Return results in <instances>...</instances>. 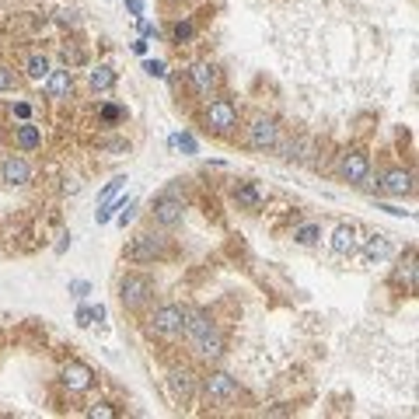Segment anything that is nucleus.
Returning a JSON list of instances; mask_svg holds the SVG:
<instances>
[{"label":"nucleus","instance_id":"nucleus-1","mask_svg":"<svg viewBox=\"0 0 419 419\" xmlns=\"http://www.w3.org/2000/svg\"><path fill=\"white\" fill-rule=\"evenodd\" d=\"M119 301L126 311H143L154 301V280L147 273H126L119 280Z\"/></svg>","mask_w":419,"mask_h":419},{"label":"nucleus","instance_id":"nucleus-2","mask_svg":"<svg viewBox=\"0 0 419 419\" xmlns=\"http://www.w3.org/2000/svg\"><path fill=\"white\" fill-rule=\"evenodd\" d=\"M200 392H203L207 406H231V402H238V395H241V385H238L231 374H224V370H213V374H207V378L200 381Z\"/></svg>","mask_w":419,"mask_h":419},{"label":"nucleus","instance_id":"nucleus-3","mask_svg":"<svg viewBox=\"0 0 419 419\" xmlns=\"http://www.w3.org/2000/svg\"><path fill=\"white\" fill-rule=\"evenodd\" d=\"M168 255V238L165 234H136L129 245H126V259L129 262H161Z\"/></svg>","mask_w":419,"mask_h":419},{"label":"nucleus","instance_id":"nucleus-4","mask_svg":"<svg viewBox=\"0 0 419 419\" xmlns=\"http://www.w3.org/2000/svg\"><path fill=\"white\" fill-rule=\"evenodd\" d=\"M207 129L213 136H231L234 133V126H238V105L231 102V98H213L207 105Z\"/></svg>","mask_w":419,"mask_h":419},{"label":"nucleus","instance_id":"nucleus-5","mask_svg":"<svg viewBox=\"0 0 419 419\" xmlns=\"http://www.w3.org/2000/svg\"><path fill=\"white\" fill-rule=\"evenodd\" d=\"M150 217H154L157 227H175V224H182V217H186V200H182L175 189H168V193L154 196Z\"/></svg>","mask_w":419,"mask_h":419},{"label":"nucleus","instance_id":"nucleus-6","mask_svg":"<svg viewBox=\"0 0 419 419\" xmlns=\"http://www.w3.org/2000/svg\"><path fill=\"white\" fill-rule=\"evenodd\" d=\"M276 140H280V126H276V119H269V115H255V119L248 122V147H252V150L269 154V150H276Z\"/></svg>","mask_w":419,"mask_h":419},{"label":"nucleus","instance_id":"nucleus-7","mask_svg":"<svg viewBox=\"0 0 419 419\" xmlns=\"http://www.w3.org/2000/svg\"><path fill=\"white\" fill-rule=\"evenodd\" d=\"M339 175H342L346 182H353V186H363L367 175H370V157H367L360 147L342 150V154H339Z\"/></svg>","mask_w":419,"mask_h":419},{"label":"nucleus","instance_id":"nucleus-8","mask_svg":"<svg viewBox=\"0 0 419 419\" xmlns=\"http://www.w3.org/2000/svg\"><path fill=\"white\" fill-rule=\"evenodd\" d=\"M168 392H172L175 402L189 406V402L200 395V378H196L189 367H175V370L168 374Z\"/></svg>","mask_w":419,"mask_h":419},{"label":"nucleus","instance_id":"nucleus-9","mask_svg":"<svg viewBox=\"0 0 419 419\" xmlns=\"http://www.w3.org/2000/svg\"><path fill=\"white\" fill-rule=\"evenodd\" d=\"M60 381H63L67 392H91L95 388V370L88 363H81V360H70V363H63Z\"/></svg>","mask_w":419,"mask_h":419},{"label":"nucleus","instance_id":"nucleus-10","mask_svg":"<svg viewBox=\"0 0 419 419\" xmlns=\"http://www.w3.org/2000/svg\"><path fill=\"white\" fill-rule=\"evenodd\" d=\"M189 84H193V91L200 95V98H213L217 95V88H220V74H217V67L213 63H193L189 67Z\"/></svg>","mask_w":419,"mask_h":419},{"label":"nucleus","instance_id":"nucleus-11","mask_svg":"<svg viewBox=\"0 0 419 419\" xmlns=\"http://www.w3.org/2000/svg\"><path fill=\"white\" fill-rule=\"evenodd\" d=\"M28 179H32V168H28L25 157L7 154V157L0 161V182H4L7 189H21V186H28Z\"/></svg>","mask_w":419,"mask_h":419},{"label":"nucleus","instance_id":"nucleus-12","mask_svg":"<svg viewBox=\"0 0 419 419\" xmlns=\"http://www.w3.org/2000/svg\"><path fill=\"white\" fill-rule=\"evenodd\" d=\"M147 321H150V328H154L157 335H182V308H179V304L157 308Z\"/></svg>","mask_w":419,"mask_h":419},{"label":"nucleus","instance_id":"nucleus-13","mask_svg":"<svg viewBox=\"0 0 419 419\" xmlns=\"http://www.w3.org/2000/svg\"><path fill=\"white\" fill-rule=\"evenodd\" d=\"M388 196H399V200H406V196H413L416 193V186H413V172H402V168H392V172H385V179L378 182Z\"/></svg>","mask_w":419,"mask_h":419},{"label":"nucleus","instance_id":"nucleus-14","mask_svg":"<svg viewBox=\"0 0 419 419\" xmlns=\"http://www.w3.org/2000/svg\"><path fill=\"white\" fill-rule=\"evenodd\" d=\"M210 325H213V321H210L207 311H200V308H182V335H186L189 342H196Z\"/></svg>","mask_w":419,"mask_h":419},{"label":"nucleus","instance_id":"nucleus-15","mask_svg":"<svg viewBox=\"0 0 419 419\" xmlns=\"http://www.w3.org/2000/svg\"><path fill=\"white\" fill-rule=\"evenodd\" d=\"M193 346H196V353H200V356H207V360H220L227 342H224L220 328H217V325H210V328L200 335V339H196V342H193Z\"/></svg>","mask_w":419,"mask_h":419},{"label":"nucleus","instance_id":"nucleus-16","mask_svg":"<svg viewBox=\"0 0 419 419\" xmlns=\"http://www.w3.org/2000/svg\"><path fill=\"white\" fill-rule=\"evenodd\" d=\"M42 84H46L49 98H67L74 91V74H70V67H60V70H49V77Z\"/></svg>","mask_w":419,"mask_h":419},{"label":"nucleus","instance_id":"nucleus-17","mask_svg":"<svg viewBox=\"0 0 419 419\" xmlns=\"http://www.w3.org/2000/svg\"><path fill=\"white\" fill-rule=\"evenodd\" d=\"M356 248H360L356 227H353V224H339V227L332 231V252H335V255H353Z\"/></svg>","mask_w":419,"mask_h":419},{"label":"nucleus","instance_id":"nucleus-18","mask_svg":"<svg viewBox=\"0 0 419 419\" xmlns=\"http://www.w3.org/2000/svg\"><path fill=\"white\" fill-rule=\"evenodd\" d=\"M234 203L241 210H259L266 203V189H262L259 182H241V186L234 189Z\"/></svg>","mask_w":419,"mask_h":419},{"label":"nucleus","instance_id":"nucleus-19","mask_svg":"<svg viewBox=\"0 0 419 419\" xmlns=\"http://www.w3.org/2000/svg\"><path fill=\"white\" fill-rule=\"evenodd\" d=\"M14 147L18 150H39L42 147V129L25 119L21 126H14Z\"/></svg>","mask_w":419,"mask_h":419},{"label":"nucleus","instance_id":"nucleus-20","mask_svg":"<svg viewBox=\"0 0 419 419\" xmlns=\"http://www.w3.org/2000/svg\"><path fill=\"white\" fill-rule=\"evenodd\" d=\"M392 255V241L385 238V234H374L370 241H367V248H363V259H367V266H374V262H385Z\"/></svg>","mask_w":419,"mask_h":419},{"label":"nucleus","instance_id":"nucleus-21","mask_svg":"<svg viewBox=\"0 0 419 419\" xmlns=\"http://www.w3.org/2000/svg\"><path fill=\"white\" fill-rule=\"evenodd\" d=\"M88 84H91V91H112L115 88V70L112 67H91L88 70Z\"/></svg>","mask_w":419,"mask_h":419},{"label":"nucleus","instance_id":"nucleus-22","mask_svg":"<svg viewBox=\"0 0 419 419\" xmlns=\"http://www.w3.org/2000/svg\"><path fill=\"white\" fill-rule=\"evenodd\" d=\"M49 70H53V67H49V60H46L42 53H32V56L25 60V77H28V81H46Z\"/></svg>","mask_w":419,"mask_h":419},{"label":"nucleus","instance_id":"nucleus-23","mask_svg":"<svg viewBox=\"0 0 419 419\" xmlns=\"http://www.w3.org/2000/svg\"><path fill=\"white\" fill-rule=\"evenodd\" d=\"M60 56H63V63H67L70 70H74V67H84V63H88V49H84L81 42H63Z\"/></svg>","mask_w":419,"mask_h":419},{"label":"nucleus","instance_id":"nucleus-24","mask_svg":"<svg viewBox=\"0 0 419 419\" xmlns=\"http://www.w3.org/2000/svg\"><path fill=\"white\" fill-rule=\"evenodd\" d=\"M122 189H126V175H115V179H112V182L105 186L102 193H98V210H102V207H108V203H115Z\"/></svg>","mask_w":419,"mask_h":419},{"label":"nucleus","instance_id":"nucleus-25","mask_svg":"<svg viewBox=\"0 0 419 419\" xmlns=\"http://www.w3.org/2000/svg\"><path fill=\"white\" fill-rule=\"evenodd\" d=\"M318 238H321V227H318V224H304V227H297V231H294V241H297V245H304V248L314 245Z\"/></svg>","mask_w":419,"mask_h":419},{"label":"nucleus","instance_id":"nucleus-26","mask_svg":"<svg viewBox=\"0 0 419 419\" xmlns=\"http://www.w3.org/2000/svg\"><path fill=\"white\" fill-rule=\"evenodd\" d=\"M193 35H196V25L193 21H175L172 25V39L175 42H193Z\"/></svg>","mask_w":419,"mask_h":419},{"label":"nucleus","instance_id":"nucleus-27","mask_svg":"<svg viewBox=\"0 0 419 419\" xmlns=\"http://www.w3.org/2000/svg\"><path fill=\"white\" fill-rule=\"evenodd\" d=\"M402 280L409 283V294H416V252H409V262L402 269Z\"/></svg>","mask_w":419,"mask_h":419},{"label":"nucleus","instance_id":"nucleus-28","mask_svg":"<svg viewBox=\"0 0 419 419\" xmlns=\"http://www.w3.org/2000/svg\"><path fill=\"white\" fill-rule=\"evenodd\" d=\"M56 21H60L63 28H77V25H81V14H77L74 7H63V11L56 14Z\"/></svg>","mask_w":419,"mask_h":419},{"label":"nucleus","instance_id":"nucleus-29","mask_svg":"<svg viewBox=\"0 0 419 419\" xmlns=\"http://www.w3.org/2000/svg\"><path fill=\"white\" fill-rule=\"evenodd\" d=\"M88 416H91V419H115V409H112L108 402H98V406H91V409H88Z\"/></svg>","mask_w":419,"mask_h":419},{"label":"nucleus","instance_id":"nucleus-30","mask_svg":"<svg viewBox=\"0 0 419 419\" xmlns=\"http://www.w3.org/2000/svg\"><path fill=\"white\" fill-rule=\"evenodd\" d=\"M143 70H147L150 77H165V74H168V67H165V60H147V63H143Z\"/></svg>","mask_w":419,"mask_h":419},{"label":"nucleus","instance_id":"nucleus-31","mask_svg":"<svg viewBox=\"0 0 419 419\" xmlns=\"http://www.w3.org/2000/svg\"><path fill=\"white\" fill-rule=\"evenodd\" d=\"M122 119V108H115V105H102V122H119Z\"/></svg>","mask_w":419,"mask_h":419},{"label":"nucleus","instance_id":"nucleus-32","mask_svg":"<svg viewBox=\"0 0 419 419\" xmlns=\"http://www.w3.org/2000/svg\"><path fill=\"white\" fill-rule=\"evenodd\" d=\"M77 325H81V328H91V325H95V314H91V308H77Z\"/></svg>","mask_w":419,"mask_h":419},{"label":"nucleus","instance_id":"nucleus-33","mask_svg":"<svg viewBox=\"0 0 419 419\" xmlns=\"http://www.w3.org/2000/svg\"><path fill=\"white\" fill-rule=\"evenodd\" d=\"M175 143L186 150V154H196V140L189 136V133H182V136H175Z\"/></svg>","mask_w":419,"mask_h":419},{"label":"nucleus","instance_id":"nucleus-34","mask_svg":"<svg viewBox=\"0 0 419 419\" xmlns=\"http://www.w3.org/2000/svg\"><path fill=\"white\" fill-rule=\"evenodd\" d=\"M11 84H14V74H11L7 67H0V95H4V91H11Z\"/></svg>","mask_w":419,"mask_h":419},{"label":"nucleus","instance_id":"nucleus-35","mask_svg":"<svg viewBox=\"0 0 419 419\" xmlns=\"http://www.w3.org/2000/svg\"><path fill=\"white\" fill-rule=\"evenodd\" d=\"M11 112H14L18 119H28V115H32V105H28V102H14V105H11Z\"/></svg>","mask_w":419,"mask_h":419},{"label":"nucleus","instance_id":"nucleus-36","mask_svg":"<svg viewBox=\"0 0 419 419\" xmlns=\"http://www.w3.org/2000/svg\"><path fill=\"white\" fill-rule=\"evenodd\" d=\"M88 290H91V287H88V280H74V283H70V294H74V297H84Z\"/></svg>","mask_w":419,"mask_h":419},{"label":"nucleus","instance_id":"nucleus-37","mask_svg":"<svg viewBox=\"0 0 419 419\" xmlns=\"http://www.w3.org/2000/svg\"><path fill=\"white\" fill-rule=\"evenodd\" d=\"M126 7H129L136 18H143V0H126Z\"/></svg>","mask_w":419,"mask_h":419},{"label":"nucleus","instance_id":"nucleus-38","mask_svg":"<svg viewBox=\"0 0 419 419\" xmlns=\"http://www.w3.org/2000/svg\"><path fill=\"white\" fill-rule=\"evenodd\" d=\"M133 53L143 56V53H147V39H136V42H133Z\"/></svg>","mask_w":419,"mask_h":419},{"label":"nucleus","instance_id":"nucleus-39","mask_svg":"<svg viewBox=\"0 0 419 419\" xmlns=\"http://www.w3.org/2000/svg\"><path fill=\"white\" fill-rule=\"evenodd\" d=\"M269 416H290V409L287 406H273V409H266Z\"/></svg>","mask_w":419,"mask_h":419},{"label":"nucleus","instance_id":"nucleus-40","mask_svg":"<svg viewBox=\"0 0 419 419\" xmlns=\"http://www.w3.org/2000/svg\"><path fill=\"white\" fill-rule=\"evenodd\" d=\"M77 189H81V186H77L74 179H67V182H63V193H77Z\"/></svg>","mask_w":419,"mask_h":419}]
</instances>
